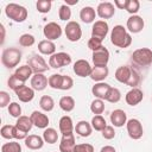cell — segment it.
<instances>
[{
    "instance_id": "27",
    "label": "cell",
    "mask_w": 152,
    "mask_h": 152,
    "mask_svg": "<svg viewBox=\"0 0 152 152\" xmlns=\"http://www.w3.org/2000/svg\"><path fill=\"white\" fill-rule=\"evenodd\" d=\"M38 51L42 55H48V56H52L53 53H56V45L53 42L44 39L40 40L38 43Z\"/></svg>"
},
{
    "instance_id": "44",
    "label": "cell",
    "mask_w": 152,
    "mask_h": 152,
    "mask_svg": "<svg viewBox=\"0 0 152 152\" xmlns=\"http://www.w3.org/2000/svg\"><path fill=\"white\" fill-rule=\"evenodd\" d=\"M8 114L13 118H19L21 116V107L18 102H11L8 106Z\"/></svg>"
},
{
    "instance_id": "24",
    "label": "cell",
    "mask_w": 152,
    "mask_h": 152,
    "mask_svg": "<svg viewBox=\"0 0 152 152\" xmlns=\"http://www.w3.org/2000/svg\"><path fill=\"white\" fill-rule=\"evenodd\" d=\"M58 127H59V132L62 133V135H66V134H71L75 129L74 124H72V119L69 115H64L59 119L58 122Z\"/></svg>"
},
{
    "instance_id": "53",
    "label": "cell",
    "mask_w": 152,
    "mask_h": 152,
    "mask_svg": "<svg viewBox=\"0 0 152 152\" xmlns=\"http://www.w3.org/2000/svg\"><path fill=\"white\" fill-rule=\"evenodd\" d=\"M0 30H1V44H4V42H5V26L2 24L0 25Z\"/></svg>"
},
{
    "instance_id": "30",
    "label": "cell",
    "mask_w": 152,
    "mask_h": 152,
    "mask_svg": "<svg viewBox=\"0 0 152 152\" xmlns=\"http://www.w3.org/2000/svg\"><path fill=\"white\" fill-rule=\"evenodd\" d=\"M15 126H17V128H18L19 131H21V132H24V133L27 134V133L31 131L33 124H32V120H31L30 116L21 115V116H19V118L17 119Z\"/></svg>"
},
{
    "instance_id": "5",
    "label": "cell",
    "mask_w": 152,
    "mask_h": 152,
    "mask_svg": "<svg viewBox=\"0 0 152 152\" xmlns=\"http://www.w3.org/2000/svg\"><path fill=\"white\" fill-rule=\"evenodd\" d=\"M131 59L138 66H148L152 64V50L148 48L137 49L133 51Z\"/></svg>"
},
{
    "instance_id": "10",
    "label": "cell",
    "mask_w": 152,
    "mask_h": 152,
    "mask_svg": "<svg viewBox=\"0 0 152 152\" xmlns=\"http://www.w3.org/2000/svg\"><path fill=\"white\" fill-rule=\"evenodd\" d=\"M126 128H127V133L129 135V138H132L133 140H138L142 137L144 134V129H142V125L138 119H129L126 122Z\"/></svg>"
},
{
    "instance_id": "50",
    "label": "cell",
    "mask_w": 152,
    "mask_h": 152,
    "mask_svg": "<svg viewBox=\"0 0 152 152\" xmlns=\"http://www.w3.org/2000/svg\"><path fill=\"white\" fill-rule=\"evenodd\" d=\"M102 137L107 140H110L115 137V129L113 126H106V128L102 131Z\"/></svg>"
},
{
    "instance_id": "6",
    "label": "cell",
    "mask_w": 152,
    "mask_h": 152,
    "mask_svg": "<svg viewBox=\"0 0 152 152\" xmlns=\"http://www.w3.org/2000/svg\"><path fill=\"white\" fill-rule=\"evenodd\" d=\"M27 64L31 66L33 74H44L50 69L49 63L45 62V59L40 55H33L28 58Z\"/></svg>"
},
{
    "instance_id": "47",
    "label": "cell",
    "mask_w": 152,
    "mask_h": 152,
    "mask_svg": "<svg viewBox=\"0 0 152 152\" xmlns=\"http://www.w3.org/2000/svg\"><path fill=\"white\" fill-rule=\"evenodd\" d=\"M74 86V80L68 76V75H63V78H62V84H61V90H69L71 89Z\"/></svg>"
},
{
    "instance_id": "22",
    "label": "cell",
    "mask_w": 152,
    "mask_h": 152,
    "mask_svg": "<svg viewBox=\"0 0 152 152\" xmlns=\"http://www.w3.org/2000/svg\"><path fill=\"white\" fill-rule=\"evenodd\" d=\"M110 122L114 127H122L127 122V114L122 109H114L110 113Z\"/></svg>"
},
{
    "instance_id": "23",
    "label": "cell",
    "mask_w": 152,
    "mask_h": 152,
    "mask_svg": "<svg viewBox=\"0 0 152 152\" xmlns=\"http://www.w3.org/2000/svg\"><path fill=\"white\" fill-rule=\"evenodd\" d=\"M14 93H15L17 97L19 99V101H21V102H30L34 97V90L31 87H27V86L20 87Z\"/></svg>"
},
{
    "instance_id": "3",
    "label": "cell",
    "mask_w": 152,
    "mask_h": 152,
    "mask_svg": "<svg viewBox=\"0 0 152 152\" xmlns=\"http://www.w3.org/2000/svg\"><path fill=\"white\" fill-rule=\"evenodd\" d=\"M21 56H23V53L18 48H7V49H5L2 51L1 63H2V65L5 68L13 69L21 61Z\"/></svg>"
},
{
    "instance_id": "33",
    "label": "cell",
    "mask_w": 152,
    "mask_h": 152,
    "mask_svg": "<svg viewBox=\"0 0 152 152\" xmlns=\"http://www.w3.org/2000/svg\"><path fill=\"white\" fill-rule=\"evenodd\" d=\"M43 139L48 144H55L58 140V133H57V131L55 128L48 127L43 132Z\"/></svg>"
},
{
    "instance_id": "43",
    "label": "cell",
    "mask_w": 152,
    "mask_h": 152,
    "mask_svg": "<svg viewBox=\"0 0 152 152\" xmlns=\"http://www.w3.org/2000/svg\"><path fill=\"white\" fill-rule=\"evenodd\" d=\"M58 17H59V19L61 20H63V21H66V20H69L70 18H71V10H70V7L68 6V5H62L61 7H59V10H58Z\"/></svg>"
},
{
    "instance_id": "38",
    "label": "cell",
    "mask_w": 152,
    "mask_h": 152,
    "mask_svg": "<svg viewBox=\"0 0 152 152\" xmlns=\"http://www.w3.org/2000/svg\"><path fill=\"white\" fill-rule=\"evenodd\" d=\"M120 99H121V93H120V90H119L118 88L112 87V88L109 89L107 96H106V101H108V102H110V103H116V102L120 101Z\"/></svg>"
},
{
    "instance_id": "40",
    "label": "cell",
    "mask_w": 152,
    "mask_h": 152,
    "mask_svg": "<svg viewBox=\"0 0 152 152\" xmlns=\"http://www.w3.org/2000/svg\"><path fill=\"white\" fill-rule=\"evenodd\" d=\"M62 78H63V75H61V74H52L49 77V87H51L52 89H59L61 90Z\"/></svg>"
},
{
    "instance_id": "15",
    "label": "cell",
    "mask_w": 152,
    "mask_h": 152,
    "mask_svg": "<svg viewBox=\"0 0 152 152\" xmlns=\"http://www.w3.org/2000/svg\"><path fill=\"white\" fill-rule=\"evenodd\" d=\"M145 26V23H144V19L140 17V15H131L128 19H127V23H126V28L131 32V33H139L142 31Z\"/></svg>"
},
{
    "instance_id": "21",
    "label": "cell",
    "mask_w": 152,
    "mask_h": 152,
    "mask_svg": "<svg viewBox=\"0 0 152 152\" xmlns=\"http://www.w3.org/2000/svg\"><path fill=\"white\" fill-rule=\"evenodd\" d=\"M76 146L74 133L63 135L59 142V152H74V147Z\"/></svg>"
},
{
    "instance_id": "12",
    "label": "cell",
    "mask_w": 152,
    "mask_h": 152,
    "mask_svg": "<svg viewBox=\"0 0 152 152\" xmlns=\"http://www.w3.org/2000/svg\"><path fill=\"white\" fill-rule=\"evenodd\" d=\"M94 66H107L108 61H109V51L107 48L102 46L101 49L93 51V56H91Z\"/></svg>"
},
{
    "instance_id": "18",
    "label": "cell",
    "mask_w": 152,
    "mask_h": 152,
    "mask_svg": "<svg viewBox=\"0 0 152 152\" xmlns=\"http://www.w3.org/2000/svg\"><path fill=\"white\" fill-rule=\"evenodd\" d=\"M142 99H144V93L139 88H132L131 90H128L126 93V96H125V100H126L127 104H129V106L139 104L142 101Z\"/></svg>"
},
{
    "instance_id": "20",
    "label": "cell",
    "mask_w": 152,
    "mask_h": 152,
    "mask_svg": "<svg viewBox=\"0 0 152 152\" xmlns=\"http://www.w3.org/2000/svg\"><path fill=\"white\" fill-rule=\"evenodd\" d=\"M110 88L112 87L108 83H106V82H97V83H95L93 86L91 93H93V95L96 99L106 100V96H107V94H108V91H109Z\"/></svg>"
},
{
    "instance_id": "8",
    "label": "cell",
    "mask_w": 152,
    "mask_h": 152,
    "mask_svg": "<svg viewBox=\"0 0 152 152\" xmlns=\"http://www.w3.org/2000/svg\"><path fill=\"white\" fill-rule=\"evenodd\" d=\"M70 63H71V56L66 52H56L49 58V65L50 68H53V69L66 66Z\"/></svg>"
},
{
    "instance_id": "25",
    "label": "cell",
    "mask_w": 152,
    "mask_h": 152,
    "mask_svg": "<svg viewBox=\"0 0 152 152\" xmlns=\"http://www.w3.org/2000/svg\"><path fill=\"white\" fill-rule=\"evenodd\" d=\"M24 140H25V146L30 150H40L45 142L44 139L37 134H30Z\"/></svg>"
},
{
    "instance_id": "36",
    "label": "cell",
    "mask_w": 152,
    "mask_h": 152,
    "mask_svg": "<svg viewBox=\"0 0 152 152\" xmlns=\"http://www.w3.org/2000/svg\"><path fill=\"white\" fill-rule=\"evenodd\" d=\"M90 110L95 115H101L104 110V102L101 99H95L90 104Z\"/></svg>"
},
{
    "instance_id": "35",
    "label": "cell",
    "mask_w": 152,
    "mask_h": 152,
    "mask_svg": "<svg viewBox=\"0 0 152 152\" xmlns=\"http://www.w3.org/2000/svg\"><path fill=\"white\" fill-rule=\"evenodd\" d=\"M90 124H91V127L95 131H99V132H102L106 128V126H107L106 119L102 115H95V116H93Z\"/></svg>"
},
{
    "instance_id": "17",
    "label": "cell",
    "mask_w": 152,
    "mask_h": 152,
    "mask_svg": "<svg viewBox=\"0 0 152 152\" xmlns=\"http://www.w3.org/2000/svg\"><path fill=\"white\" fill-rule=\"evenodd\" d=\"M31 88L36 91H42L49 86V78L44 74H33L30 81Z\"/></svg>"
},
{
    "instance_id": "31",
    "label": "cell",
    "mask_w": 152,
    "mask_h": 152,
    "mask_svg": "<svg viewBox=\"0 0 152 152\" xmlns=\"http://www.w3.org/2000/svg\"><path fill=\"white\" fill-rule=\"evenodd\" d=\"M14 75H15L20 81L26 82L30 77L33 76V71H32V69H31V66H30L28 64H25V65H21V66H19V68H17Z\"/></svg>"
},
{
    "instance_id": "9",
    "label": "cell",
    "mask_w": 152,
    "mask_h": 152,
    "mask_svg": "<svg viewBox=\"0 0 152 152\" xmlns=\"http://www.w3.org/2000/svg\"><path fill=\"white\" fill-rule=\"evenodd\" d=\"M0 134L4 139H15V140H21V139H26V133L19 131L17 128V126L14 125H4L0 129Z\"/></svg>"
},
{
    "instance_id": "41",
    "label": "cell",
    "mask_w": 152,
    "mask_h": 152,
    "mask_svg": "<svg viewBox=\"0 0 152 152\" xmlns=\"http://www.w3.org/2000/svg\"><path fill=\"white\" fill-rule=\"evenodd\" d=\"M51 6H52V2L50 0H38L36 4L37 11L39 13H49L51 10Z\"/></svg>"
},
{
    "instance_id": "45",
    "label": "cell",
    "mask_w": 152,
    "mask_h": 152,
    "mask_svg": "<svg viewBox=\"0 0 152 152\" xmlns=\"http://www.w3.org/2000/svg\"><path fill=\"white\" fill-rule=\"evenodd\" d=\"M139 10H140V2H139L138 0H128L127 6H126V11H127L129 14L135 15Z\"/></svg>"
},
{
    "instance_id": "28",
    "label": "cell",
    "mask_w": 152,
    "mask_h": 152,
    "mask_svg": "<svg viewBox=\"0 0 152 152\" xmlns=\"http://www.w3.org/2000/svg\"><path fill=\"white\" fill-rule=\"evenodd\" d=\"M75 132L80 135V137H83V138H87L93 132V127H91V124H89L88 121L86 120H81L76 124L75 126Z\"/></svg>"
},
{
    "instance_id": "13",
    "label": "cell",
    "mask_w": 152,
    "mask_h": 152,
    "mask_svg": "<svg viewBox=\"0 0 152 152\" xmlns=\"http://www.w3.org/2000/svg\"><path fill=\"white\" fill-rule=\"evenodd\" d=\"M108 31H109V26H108L107 21L96 20L93 24V27H91V37L103 40L106 38V36L108 34Z\"/></svg>"
},
{
    "instance_id": "26",
    "label": "cell",
    "mask_w": 152,
    "mask_h": 152,
    "mask_svg": "<svg viewBox=\"0 0 152 152\" xmlns=\"http://www.w3.org/2000/svg\"><path fill=\"white\" fill-rule=\"evenodd\" d=\"M108 74H109L108 66H93L89 77L97 83V82H103V80L108 77Z\"/></svg>"
},
{
    "instance_id": "32",
    "label": "cell",
    "mask_w": 152,
    "mask_h": 152,
    "mask_svg": "<svg viewBox=\"0 0 152 152\" xmlns=\"http://www.w3.org/2000/svg\"><path fill=\"white\" fill-rule=\"evenodd\" d=\"M58 104H59V108H61L62 110H64V112L68 113V112H71V110L75 108V100H74L71 96L65 95V96H62V97L59 99Z\"/></svg>"
},
{
    "instance_id": "48",
    "label": "cell",
    "mask_w": 152,
    "mask_h": 152,
    "mask_svg": "<svg viewBox=\"0 0 152 152\" xmlns=\"http://www.w3.org/2000/svg\"><path fill=\"white\" fill-rule=\"evenodd\" d=\"M74 152H94V146L91 144H77L74 147Z\"/></svg>"
},
{
    "instance_id": "14",
    "label": "cell",
    "mask_w": 152,
    "mask_h": 152,
    "mask_svg": "<svg viewBox=\"0 0 152 152\" xmlns=\"http://www.w3.org/2000/svg\"><path fill=\"white\" fill-rule=\"evenodd\" d=\"M96 14L101 19H110L115 14V6L108 1L100 2L96 8Z\"/></svg>"
},
{
    "instance_id": "34",
    "label": "cell",
    "mask_w": 152,
    "mask_h": 152,
    "mask_svg": "<svg viewBox=\"0 0 152 152\" xmlns=\"http://www.w3.org/2000/svg\"><path fill=\"white\" fill-rule=\"evenodd\" d=\"M39 106L44 112H51L55 108V101H53V99L51 96L44 95L39 100Z\"/></svg>"
},
{
    "instance_id": "49",
    "label": "cell",
    "mask_w": 152,
    "mask_h": 152,
    "mask_svg": "<svg viewBox=\"0 0 152 152\" xmlns=\"http://www.w3.org/2000/svg\"><path fill=\"white\" fill-rule=\"evenodd\" d=\"M10 101H11L10 94L7 91H5V90H1L0 91V107L5 108V107L10 106Z\"/></svg>"
},
{
    "instance_id": "11",
    "label": "cell",
    "mask_w": 152,
    "mask_h": 152,
    "mask_svg": "<svg viewBox=\"0 0 152 152\" xmlns=\"http://www.w3.org/2000/svg\"><path fill=\"white\" fill-rule=\"evenodd\" d=\"M43 33H44V37L48 39V40H56L58 38H61L62 36V27L59 24L55 23V21H50L48 23L44 28H43Z\"/></svg>"
},
{
    "instance_id": "7",
    "label": "cell",
    "mask_w": 152,
    "mask_h": 152,
    "mask_svg": "<svg viewBox=\"0 0 152 152\" xmlns=\"http://www.w3.org/2000/svg\"><path fill=\"white\" fill-rule=\"evenodd\" d=\"M64 33L68 40L70 42H78L82 37V28L81 25L77 21H68L65 27H64Z\"/></svg>"
},
{
    "instance_id": "1",
    "label": "cell",
    "mask_w": 152,
    "mask_h": 152,
    "mask_svg": "<svg viewBox=\"0 0 152 152\" xmlns=\"http://www.w3.org/2000/svg\"><path fill=\"white\" fill-rule=\"evenodd\" d=\"M115 80L132 88H137L140 82V75L134 68L129 65H121L115 70Z\"/></svg>"
},
{
    "instance_id": "2",
    "label": "cell",
    "mask_w": 152,
    "mask_h": 152,
    "mask_svg": "<svg viewBox=\"0 0 152 152\" xmlns=\"http://www.w3.org/2000/svg\"><path fill=\"white\" fill-rule=\"evenodd\" d=\"M110 42L114 46L126 49L132 44V37L122 25H115L110 31Z\"/></svg>"
},
{
    "instance_id": "19",
    "label": "cell",
    "mask_w": 152,
    "mask_h": 152,
    "mask_svg": "<svg viewBox=\"0 0 152 152\" xmlns=\"http://www.w3.org/2000/svg\"><path fill=\"white\" fill-rule=\"evenodd\" d=\"M30 118L32 120L33 126H36L37 128H43V129L48 128V125H49V121L50 120H49V118H48L46 114H44V113H42L39 110H33L31 113Z\"/></svg>"
},
{
    "instance_id": "16",
    "label": "cell",
    "mask_w": 152,
    "mask_h": 152,
    "mask_svg": "<svg viewBox=\"0 0 152 152\" xmlns=\"http://www.w3.org/2000/svg\"><path fill=\"white\" fill-rule=\"evenodd\" d=\"M74 72L76 74V76H80V77H87V76H90V72H91V66L89 64V62L87 59H77L75 63H74Z\"/></svg>"
},
{
    "instance_id": "54",
    "label": "cell",
    "mask_w": 152,
    "mask_h": 152,
    "mask_svg": "<svg viewBox=\"0 0 152 152\" xmlns=\"http://www.w3.org/2000/svg\"><path fill=\"white\" fill-rule=\"evenodd\" d=\"M77 2H78L77 0H71V1H70V0H66V1H65V5L70 6V5H76Z\"/></svg>"
},
{
    "instance_id": "51",
    "label": "cell",
    "mask_w": 152,
    "mask_h": 152,
    "mask_svg": "<svg viewBox=\"0 0 152 152\" xmlns=\"http://www.w3.org/2000/svg\"><path fill=\"white\" fill-rule=\"evenodd\" d=\"M128 0H114V6L118 7L119 10H126Z\"/></svg>"
},
{
    "instance_id": "52",
    "label": "cell",
    "mask_w": 152,
    "mask_h": 152,
    "mask_svg": "<svg viewBox=\"0 0 152 152\" xmlns=\"http://www.w3.org/2000/svg\"><path fill=\"white\" fill-rule=\"evenodd\" d=\"M100 152H116V150L110 145H106L100 150Z\"/></svg>"
},
{
    "instance_id": "39",
    "label": "cell",
    "mask_w": 152,
    "mask_h": 152,
    "mask_svg": "<svg viewBox=\"0 0 152 152\" xmlns=\"http://www.w3.org/2000/svg\"><path fill=\"white\" fill-rule=\"evenodd\" d=\"M1 152H21V146L18 141L5 142L1 146Z\"/></svg>"
},
{
    "instance_id": "29",
    "label": "cell",
    "mask_w": 152,
    "mask_h": 152,
    "mask_svg": "<svg viewBox=\"0 0 152 152\" xmlns=\"http://www.w3.org/2000/svg\"><path fill=\"white\" fill-rule=\"evenodd\" d=\"M95 17H96V11L91 6H84L80 11V19L86 24L93 23L95 20Z\"/></svg>"
},
{
    "instance_id": "4",
    "label": "cell",
    "mask_w": 152,
    "mask_h": 152,
    "mask_svg": "<svg viewBox=\"0 0 152 152\" xmlns=\"http://www.w3.org/2000/svg\"><path fill=\"white\" fill-rule=\"evenodd\" d=\"M5 14L7 18H10L11 20H13L15 23H23L27 18V10L19 4L11 2V4L6 5Z\"/></svg>"
},
{
    "instance_id": "46",
    "label": "cell",
    "mask_w": 152,
    "mask_h": 152,
    "mask_svg": "<svg viewBox=\"0 0 152 152\" xmlns=\"http://www.w3.org/2000/svg\"><path fill=\"white\" fill-rule=\"evenodd\" d=\"M103 45H102V40L99 39V38H94L91 37L89 40H88V48L91 50V51H96L99 49H101Z\"/></svg>"
},
{
    "instance_id": "37",
    "label": "cell",
    "mask_w": 152,
    "mask_h": 152,
    "mask_svg": "<svg viewBox=\"0 0 152 152\" xmlns=\"http://www.w3.org/2000/svg\"><path fill=\"white\" fill-rule=\"evenodd\" d=\"M34 43H36V38H34V36H32L30 33H24L19 37V45L20 46L28 48V46H32Z\"/></svg>"
},
{
    "instance_id": "42",
    "label": "cell",
    "mask_w": 152,
    "mask_h": 152,
    "mask_svg": "<svg viewBox=\"0 0 152 152\" xmlns=\"http://www.w3.org/2000/svg\"><path fill=\"white\" fill-rule=\"evenodd\" d=\"M7 86L12 89V90H17V89H19L20 87H23V86H25V82H23V81H20L14 74L13 75H11L10 76V78L7 80Z\"/></svg>"
}]
</instances>
